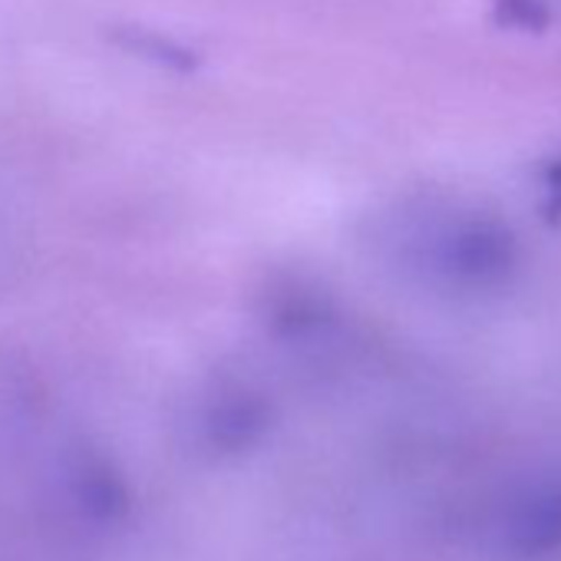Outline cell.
I'll return each mask as SVG.
<instances>
[{
  "mask_svg": "<svg viewBox=\"0 0 561 561\" xmlns=\"http://www.w3.org/2000/svg\"><path fill=\"white\" fill-rule=\"evenodd\" d=\"M423 257L433 274L459 291H495L515 271V238L489 215H459L426 234Z\"/></svg>",
  "mask_w": 561,
  "mask_h": 561,
  "instance_id": "cell-1",
  "label": "cell"
},
{
  "mask_svg": "<svg viewBox=\"0 0 561 561\" xmlns=\"http://www.w3.org/2000/svg\"><path fill=\"white\" fill-rule=\"evenodd\" d=\"M499 18L518 31H541L548 24V11L541 0H499Z\"/></svg>",
  "mask_w": 561,
  "mask_h": 561,
  "instance_id": "cell-2",
  "label": "cell"
},
{
  "mask_svg": "<svg viewBox=\"0 0 561 561\" xmlns=\"http://www.w3.org/2000/svg\"><path fill=\"white\" fill-rule=\"evenodd\" d=\"M545 192H548V215L561 218V159L548 165L545 172Z\"/></svg>",
  "mask_w": 561,
  "mask_h": 561,
  "instance_id": "cell-3",
  "label": "cell"
}]
</instances>
